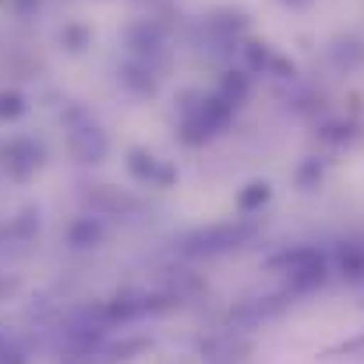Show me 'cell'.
<instances>
[{"label": "cell", "instance_id": "6da1fadb", "mask_svg": "<svg viewBox=\"0 0 364 364\" xmlns=\"http://www.w3.org/2000/svg\"><path fill=\"white\" fill-rule=\"evenodd\" d=\"M265 198H269V184H251L241 195V205L251 209V205H258V202H265Z\"/></svg>", "mask_w": 364, "mask_h": 364}, {"label": "cell", "instance_id": "7a4b0ae2", "mask_svg": "<svg viewBox=\"0 0 364 364\" xmlns=\"http://www.w3.org/2000/svg\"><path fill=\"white\" fill-rule=\"evenodd\" d=\"M21 110V100L18 96H0V117H14Z\"/></svg>", "mask_w": 364, "mask_h": 364}, {"label": "cell", "instance_id": "3957f363", "mask_svg": "<svg viewBox=\"0 0 364 364\" xmlns=\"http://www.w3.org/2000/svg\"><path fill=\"white\" fill-rule=\"evenodd\" d=\"M287 4H308V0H287Z\"/></svg>", "mask_w": 364, "mask_h": 364}]
</instances>
